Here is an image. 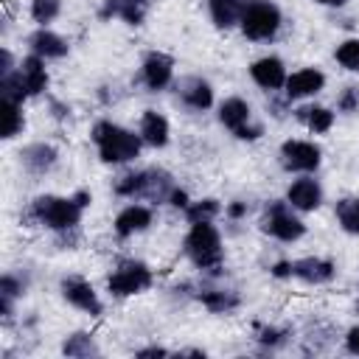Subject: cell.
Returning <instances> with one entry per match:
<instances>
[{
  "label": "cell",
  "instance_id": "cell-21",
  "mask_svg": "<svg viewBox=\"0 0 359 359\" xmlns=\"http://www.w3.org/2000/svg\"><path fill=\"white\" fill-rule=\"evenodd\" d=\"M255 115H252V104L247 101V98H241V95H227V98H222L219 104H216V121L230 132V135H236L241 126H247L250 121H252Z\"/></svg>",
  "mask_w": 359,
  "mask_h": 359
},
{
  "label": "cell",
  "instance_id": "cell-11",
  "mask_svg": "<svg viewBox=\"0 0 359 359\" xmlns=\"http://www.w3.org/2000/svg\"><path fill=\"white\" fill-rule=\"evenodd\" d=\"M283 199L297 210V213H314L325 202V188L314 174H294V180L286 185Z\"/></svg>",
  "mask_w": 359,
  "mask_h": 359
},
{
  "label": "cell",
  "instance_id": "cell-33",
  "mask_svg": "<svg viewBox=\"0 0 359 359\" xmlns=\"http://www.w3.org/2000/svg\"><path fill=\"white\" fill-rule=\"evenodd\" d=\"M337 112H342V115H356V112H359V87H356V84H351V87H345V90L339 93V98H337Z\"/></svg>",
  "mask_w": 359,
  "mask_h": 359
},
{
  "label": "cell",
  "instance_id": "cell-12",
  "mask_svg": "<svg viewBox=\"0 0 359 359\" xmlns=\"http://www.w3.org/2000/svg\"><path fill=\"white\" fill-rule=\"evenodd\" d=\"M247 73H250V81L258 90L269 93V95L278 93V90H283V84L289 79V67H286V62L278 53H261V56H255L247 65Z\"/></svg>",
  "mask_w": 359,
  "mask_h": 359
},
{
  "label": "cell",
  "instance_id": "cell-3",
  "mask_svg": "<svg viewBox=\"0 0 359 359\" xmlns=\"http://www.w3.org/2000/svg\"><path fill=\"white\" fill-rule=\"evenodd\" d=\"M185 258L205 275H219L224 266V238L216 222H191L182 238Z\"/></svg>",
  "mask_w": 359,
  "mask_h": 359
},
{
  "label": "cell",
  "instance_id": "cell-31",
  "mask_svg": "<svg viewBox=\"0 0 359 359\" xmlns=\"http://www.w3.org/2000/svg\"><path fill=\"white\" fill-rule=\"evenodd\" d=\"M28 17L34 25H53L62 17V0H28Z\"/></svg>",
  "mask_w": 359,
  "mask_h": 359
},
{
  "label": "cell",
  "instance_id": "cell-32",
  "mask_svg": "<svg viewBox=\"0 0 359 359\" xmlns=\"http://www.w3.org/2000/svg\"><path fill=\"white\" fill-rule=\"evenodd\" d=\"M25 292H28V280H25L22 275H17V272H3V278H0V294H3V297L20 300V297H25Z\"/></svg>",
  "mask_w": 359,
  "mask_h": 359
},
{
  "label": "cell",
  "instance_id": "cell-38",
  "mask_svg": "<svg viewBox=\"0 0 359 359\" xmlns=\"http://www.w3.org/2000/svg\"><path fill=\"white\" fill-rule=\"evenodd\" d=\"M247 202H241V199H233V202H224V216L230 219V222H238V219H244L247 216Z\"/></svg>",
  "mask_w": 359,
  "mask_h": 359
},
{
  "label": "cell",
  "instance_id": "cell-14",
  "mask_svg": "<svg viewBox=\"0 0 359 359\" xmlns=\"http://www.w3.org/2000/svg\"><path fill=\"white\" fill-rule=\"evenodd\" d=\"M154 224V205L140 202V199H129L112 219V233L118 238H135L140 233H146Z\"/></svg>",
  "mask_w": 359,
  "mask_h": 359
},
{
  "label": "cell",
  "instance_id": "cell-26",
  "mask_svg": "<svg viewBox=\"0 0 359 359\" xmlns=\"http://www.w3.org/2000/svg\"><path fill=\"white\" fill-rule=\"evenodd\" d=\"M334 222L345 236H359V196H339L334 202Z\"/></svg>",
  "mask_w": 359,
  "mask_h": 359
},
{
  "label": "cell",
  "instance_id": "cell-10",
  "mask_svg": "<svg viewBox=\"0 0 359 359\" xmlns=\"http://www.w3.org/2000/svg\"><path fill=\"white\" fill-rule=\"evenodd\" d=\"M177 81V62L165 50H149L140 59V84L149 93H163Z\"/></svg>",
  "mask_w": 359,
  "mask_h": 359
},
{
  "label": "cell",
  "instance_id": "cell-17",
  "mask_svg": "<svg viewBox=\"0 0 359 359\" xmlns=\"http://www.w3.org/2000/svg\"><path fill=\"white\" fill-rule=\"evenodd\" d=\"M25 42H28V53L42 56L45 62H59V59H65L70 53V42L59 31H53L50 25H36L28 34Z\"/></svg>",
  "mask_w": 359,
  "mask_h": 359
},
{
  "label": "cell",
  "instance_id": "cell-42",
  "mask_svg": "<svg viewBox=\"0 0 359 359\" xmlns=\"http://www.w3.org/2000/svg\"><path fill=\"white\" fill-rule=\"evenodd\" d=\"M311 3H317L323 8H345L348 6V0H311Z\"/></svg>",
  "mask_w": 359,
  "mask_h": 359
},
{
  "label": "cell",
  "instance_id": "cell-29",
  "mask_svg": "<svg viewBox=\"0 0 359 359\" xmlns=\"http://www.w3.org/2000/svg\"><path fill=\"white\" fill-rule=\"evenodd\" d=\"M334 62L351 73V76H359V36H345L337 42L334 48Z\"/></svg>",
  "mask_w": 359,
  "mask_h": 359
},
{
  "label": "cell",
  "instance_id": "cell-40",
  "mask_svg": "<svg viewBox=\"0 0 359 359\" xmlns=\"http://www.w3.org/2000/svg\"><path fill=\"white\" fill-rule=\"evenodd\" d=\"M171 351L168 348H160V345H146V348H137L135 351V356H140V359H146V356H168Z\"/></svg>",
  "mask_w": 359,
  "mask_h": 359
},
{
  "label": "cell",
  "instance_id": "cell-6",
  "mask_svg": "<svg viewBox=\"0 0 359 359\" xmlns=\"http://www.w3.org/2000/svg\"><path fill=\"white\" fill-rule=\"evenodd\" d=\"M261 233L280 244H294L306 236V222L303 213H297L286 199H272L264 205L261 213Z\"/></svg>",
  "mask_w": 359,
  "mask_h": 359
},
{
  "label": "cell",
  "instance_id": "cell-9",
  "mask_svg": "<svg viewBox=\"0 0 359 359\" xmlns=\"http://www.w3.org/2000/svg\"><path fill=\"white\" fill-rule=\"evenodd\" d=\"M59 292H62V300L67 306H73L76 311L87 314V317H101L104 314V300H101V292L81 275H65L59 280Z\"/></svg>",
  "mask_w": 359,
  "mask_h": 359
},
{
  "label": "cell",
  "instance_id": "cell-28",
  "mask_svg": "<svg viewBox=\"0 0 359 359\" xmlns=\"http://www.w3.org/2000/svg\"><path fill=\"white\" fill-rule=\"evenodd\" d=\"M185 222H216L224 213V205L216 196H202V199H191V205L182 210Z\"/></svg>",
  "mask_w": 359,
  "mask_h": 359
},
{
  "label": "cell",
  "instance_id": "cell-13",
  "mask_svg": "<svg viewBox=\"0 0 359 359\" xmlns=\"http://www.w3.org/2000/svg\"><path fill=\"white\" fill-rule=\"evenodd\" d=\"M328 84V76L314 67V65H306V67H297V70H289V79L283 84V98L286 101H314Z\"/></svg>",
  "mask_w": 359,
  "mask_h": 359
},
{
  "label": "cell",
  "instance_id": "cell-5",
  "mask_svg": "<svg viewBox=\"0 0 359 359\" xmlns=\"http://www.w3.org/2000/svg\"><path fill=\"white\" fill-rule=\"evenodd\" d=\"M283 28V8L275 0H247L238 34L247 42H272Z\"/></svg>",
  "mask_w": 359,
  "mask_h": 359
},
{
  "label": "cell",
  "instance_id": "cell-8",
  "mask_svg": "<svg viewBox=\"0 0 359 359\" xmlns=\"http://www.w3.org/2000/svg\"><path fill=\"white\" fill-rule=\"evenodd\" d=\"M278 160L289 174H317L323 165V146L309 137H286L278 146Z\"/></svg>",
  "mask_w": 359,
  "mask_h": 359
},
{
  "label": "cell",
  "instance_id": "cell-22",
  "mask_svg": "<svg viewBox=\"0 0 359 359\" xmlns=\"http://www.w3.org/2000/svg\"><path fill=\"white\" fill-rule=\"evenodd\" d=\"M17 70H20L22 84H25V90H28L31 98H39V95L48 93V87H50V73H48V62H45L42 56L25 53V56L20 59V67H17Z\"/></svg>",
  "mask_w": 359,
  "mask_h": 359
},
{
  "label": "cell",
  "instance_id": "cell-35",
  "mask_svg": "<svg viewBox=\"0 0 359 359\" xmlns=\"http://www.w3.org/2000/svg\"><path fill=\"white\" fill-rule=\"evenodd\" d=\"M264 132H266V129H264V123L252 118V121H250L247 126H241L233 137H236V140H241V143H255V140H261V137H264Z\"/></svg>",
  "mask_w": 359,
  "mask_h": 359
},
{
  "label": "cell",
  "instance_id": "cell-1",
  "mask_svg": "<svg viewBox=\"0 0 359 359\" xmlns=\"http://www.w3.org/2000/svg\"><path fill=\"white\" fill-rule=\"evenodd\" d=\"M90 140L104 165H129L146 149L137 129H129L112 118H98L90 126Z\"/></svg>",
  "mask_w": 359,
  "mask_h": 359
},
{
  "label": "cell",
  "instance_id": "cell-39",
  "mask_svg": "<svg viewBox=\"0 0 359 359\" xmlns=\"http://www.w3.org/2000/svg\"><path fill=\"white\" fill-rule=\"evenodd\" d=\"M342 345H345V351H348L351 356H359V323H356V325H351V328L345 331Z\"/></svg>",
  "mask_w": 359,
  "mask_h": 359
},
{
  "label": "cell",
  "instance_id": "cell-23",
  "mask_svg": "<svg viewBox=\"0 0 359 359\" xmlns=\"http://www.w3.org/2000/svg\"><path fill=\"white\" fill-rule=\"evenodd\" d=\"M294 118L306 126L309 135H328L337 123V112L325 104H317V101H303L294 109Z\"/></svg>",
  "mask_w": 359,
  "mask_h": 359
},
{
  "label": "cell",
  "instance_id": "cell-2",
  "mask_svg": "<svg viewBox=\"0 0 359 359\" xmlns=\"http://www.w3.org/2000/svg\"><path fill=\"white\" fill-rule=\"evenodd\" d=\"M25 216L34 224H39V227H45V230H50L56 236H67V233L79 230V224L84 219V208L73 199V194L70 196H62V194H39V196L31 199Z\"/></svg>",
  "mask_w": 359,
  "mask_h": 359
},
{
  "label": "cell",
  "instance_id": "cell-36",
  "mask_svg": "<svg viewBox=\"0 0 359 359\" xmlns=\"http://www.w3.org/2000/svg\"><path fill=\"white\" fill-rule=\"evenodd\" d=\"M165 205H171L174 210H185V208L191 205V194H188L182 185H174V188L168 191V199H165Z\"/></svg>",
  "mask_w": 359,
  "mask_h": 359
},
{
  "label": "cell",
  "instance_id": "cell-4",
  "mask_svg": "<svg viewBox=\"0 0 359 359\" xmlns=\"http://www.w3.org/2000/svg\"><path fill=\"white\" fill-rule=\"evenodd\" d=\"M174 188L171 177L160 168H137L126 171L115 182V194L123 199H140L149 205H163L168 199V191Z\"/></svg>",
  "mask_w": 359,
  "mask_h": 359
},
{
  "label": "cell",
  "instance_id": "cell-16",
  "mask_svg": "<svg viewBox=\"0 0 359 359\" xmlns=\"http://www.w3.org/2000/svg\"><path fill=\"white\" fill-rule=\"evenodd\" d=\"M292 278L306 286H325L337 278V261H331L325 255L292 258Z\"/></svg>",
  "mask_w": 359,
  "mask_h": 359
},
{
  "label": "cell",
  "instance_id": "cell-15",
  "mask_svg": "<svg viewBox=\"0 0 359 359\" xmlns=\"http://www.w3.org/2000/svg\"><path fill=\"white\" fill-rule=\"evenodd\" d=\"M174 93L194 112H208V109L216 107V90H213V84L205 76H196V73L180 76L174 81Z\"/></svg>",
  "mask_w": 359,
  "mask_h": 359
},
{
  "label": "cell",
  "instance_id": "cell-20",
  "mask_svg": "<svg viewBox=\"0 0 359 359\" xmlns=\"http://www.w3.org/2000/svg\"><path fill=\"white\" fill-rule=\"evenodd\" d=\"M59 163V149L53 143H45V140H34L28 146L20 149V165L34 174V177H45L56 168Z\"/></svg>",
  "mask_w": 359,
  "mask_h": 359
},
{
  "label": "cell",
  "instance_id": "cell-44",
  "mask_svg": "<svg viewBox=\"0 0 359 359\" xmlns=\"http://www.w3.org/2000/svg\"><path fill=\"white\" fill-rule=\"evenodd\" d=\"M356 311H359V297H356Z\"/></svg>",
  "mask_w": 359,
  "mask_h": 359
},
{
  "label": "cell",
  "instance_id": "cell-30",
  "mask_svg": "<svg viewBox=\"0 0 359 359\" xmlns=\"http://www.w3.org/2000/svg\"><path fill=\"white\" fill-rule=\"evenodd\" d=\"M62 353H65V356H95V353H101V348L95 345L93 334H87V331H73V334H67V337L62 339Z\"/></svg>",
  "mask_w": 359,
  "mask_h": 359
},
{
  "label": "cell",
  "instance_id": "cell-43",
  "mask_svg": "<svg viewBox=\"0 0 359 359\" xmlns=\"http://www.w3.org/2000/svg\"><path fill=\"white\" fill-rule=\"evenodd\" d=\"M180 356H205V351L202 348H185V351H180Z\"/></svg>",
  "mask_w": 359,
  "mask_h": 359
},
{
  "label": "cell",
  "instance_id": "cell-24",
  "mask_svg": "<svg viewBox=\"0 0 359 359\" xmlns=\"http://www.w3.org/2000/svg\"><path fill=\"white\" fill-rule=\"evenodd\" d=\"M247 0H208V17L216 31H236Z\"/></svg>",
  "mask_w": 359,
  "mask_h": 359
},
{
  "label": "cell",
  "instance_id": "cell-34",
  "mask_svg": "<svg viewBox=\"0 0 359 359\" xmlns=\"http://www.w3.org/2000/svg\"><path fill=\"white\" fill-rule=\"evenodd\" d=\"M255 339H258L264 348H280V345L286 342V331L278 328V325H261L258 334H255Z\"/></svg>",
  "mask_w": 359,
  "mask_h": 359
},
{
  "label": "cell",
  "instance_id": "cell-25",
  "mask_svg": "<svg viewBox=\"0 0 359 359\" xmlns=\"http://www.w3.org/2000/svg\"><path fill=\"white\" fill-rule=\"evenodd\" d=\"M196 300L210 311V314H230L241 306V297L233 289H222V286H210V289H199Z\"/></svg>",
  "mask_w": 359,
  "mask_h": 359
},
{
  "label": "cell",
  "instance_id": "cell-19",
  "mask_svg": "<svg viewBox=\"0 0 359 359\" xmlns=\"http://www.w3.org/2000/svg\"><path fill=\"white\" fill-rule=\"evenodd\" d=\"M137 132L146 143V149H165L171 143V121L165 112L149 107L137 118Z\"/></svg>",
  "mask_w": 359,
  "mask_h": 359
},
{
  "label": "cell",
  "instance_id": "cell-27",
  "mask_svg": "<svg viewBox=\"0 0 359 359\" xmlns=\"http://www.w3.org/2000/svg\"><path fill=\"white\" fill-rule=\"evenodd\" d=\"M3 109V140H14L25 132V104H14V101H0Z\"/></svg>",
  "mask_w": 359,
  "mask_h": 359
},
{
  "label": "cell",
  "instance_id": "cell-18",
  "mask_svg": "<svg viewBox=\"0 0 359 359\" xmlns=\"http://www.w3.org/2000/svg\"><path fill=\"white\" fill-rule=\"evenodd\" d=\"M157 0H104L98 8L101 20H121L123 25H143Z\"/></svg>",
  "mask_w": 359,
  "mask_h": 359
},
{
  "label": "cell",
  "instance_id": "cell-41",
  "mask_svg": "<svg viewBox=\"0 0 359 359\" xmlns=\"http://www.w3.org/2000/svg\"><path fill=\"white\" fill-rule=\"evenodd\" d=\"M73 199H76V202H79V205H81L84 210H87V208L93 205V194H90V191H84V188H79V191H73Z\"/></svg>",
  "mask_w": 359,
  "mask_h": 359
},
{
  "label": "cell",
  "instance_id": "cell-37",
  "mask_svg": "<svg viewBox=\"0 0 359 359\" xmlns=\"http://www.w3.org/2000/svg\"><path fill=\"white\" fill-rule=\"evenodd\" d=\"M269 275L275 280H292V258H280L269 266Z\"/></svg>",
  "mask_w": 359,
  "mask_h": 359
},
{
  "label": "cell",
  "instance_id": "cell-7",
  "mask_svg": "<svg viewBox=\"0 0 359 359\" xmlns=\"http://www.w3.org/2000/svg\"><path fill=\"white\" fill-rule=\"evenodd\" d=\"M154 286V269L140 258H123L115 264V269L107 275V294L112 297H135Z\"/></svg>",
  "mask_w": 359,
  "mask_h": 359
}]
</instances>
